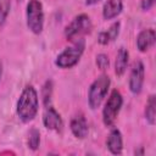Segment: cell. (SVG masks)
<instances>
[{
    "label": "cell",
    "instance_id": "1",
    "mask_svg": "<svg viewBox=\"0 0 156 156\" xmlns=\"http://www.w3.org/2000/svg\"><path fill=\"white\" fill-rule=\"evenodd\" d=\"M39 111V95L34 85L27 84L16 102V113L22 123L32 122Z\"/></svg>",
    "mask_w": 156,
    "mask_h": 156
},
{
    "label": "cell",
    "instance_id": "2",
    "mask_svg": "<svg viewBox=\"0 0 156 156\" xmlns=\"http://www.w3.org/2000/svg\"><path fill=\"white\" fill-rule=\"evenodd\" d=\"M85 50V39H78L76 41H72V44L67 48H65L55 58L54 63L56 67L61 69H69L74 67L82 58Z\"/></svg>",
    "mask_w": 156,
    "mask_h": 156
},
{
    "label": "cell",
    "instance_id": "3",
    "mask_svg": "<svg viewBox=\"0 0 156 156\" xmlns=\"http://www.w3.org/2000/svg\"><path fill=\"white\" fill-rule=\"evenodd\" d=\"M110 87H111V79L106 73H101L91 82L88 89V105L90 110L94 111L101 106L105 98L107 96Z\"/></svg>",
    "mask_w": 156,
    "mask_h": 156
},
{
    "label": "cell",
    "instance_id": "4",
    "mask_svg": "<svg viewBox=\"0 0 156 156\" xmlns=\"http://www.w3.org/2000/svg\"><path fill=\"white\" fill-rule=\"evenodd\" d=\"M93 29V22L89 15L87 13H79L74 16L71 22L65 27L63 35L68 41H76L78 39L84 38L87 34H89Z\"/></svg>",
    "mask_w": 156,
    "mask_h": 156
},
{
    "label": "cell",
    "instance_id": "5",
    "mask_svg": "<svg viewBox=\"0 0 156 156\" xmlns=\"http://www.w3.org/2000/svg\"><path fill=\"white\" fill-rule=\"evenodd\" d=\"M45 13L44 6L40 0H28L26 5V24L27 28L35 35H39L44 30Z\"/></svg>",
    "mask_w": 156,
    "mask_h": 156
},
{
    "label": "cell",
    "instance_id": "6",
    "mask_svg": "<svg viewBox=\"0 0 156 156\" xmlns=\"http://www.w3.org/2000/svg\"><path fill=\"white\" fill-rule=\"evenodd\" d=\"M123 106V96L118 89H112L107 100L104 102L101 118L105 127H112L122 110Z\"/></svg>",
    "mask_w": 156,
    "mask_h": 156
},
{
    "label": "cell",
    "instance_id": "7",
    "mask_svg": "<svg viewBox=\"0 0 156 156\" xmlns=\"http://www.w3.org/2000/svg\"><path fill=\"white\" fill-rule=\"evenodd\" d=\"M145 82V66L141 60H136L129 72L128 88L133 95H139L143 91Z\"/></svg>",
    "mask_w": 156,
    "mask_h": 156
},
{
    "label": "cell",
    "instance_id": "8",
    "mask_svg": "<svg viewBox=\"0 0 156 156\" xmlns=\"http://www.w3.org/2000/svg\"><path fill=\"white\" fill-rule=\"evenodd\" d=\"M41 121H43V126L48 130L60 133L63 129V119H62L61 115L58 113V111L52 105H49L45 107V110L43 112Z\"/></svg>",
    "mask_w": 156,
    "mask_h": 156
},
{
    "label": "cell",
    "instance_id": "9",
    "mask_svg": "<svg viewBox=\"0 0 156 156\" xmlns=\"http://www.w3.org/2000/svg\"><path fill=\"white\" fill-rule=\"evenodd\" d=\"M69 130H71L72 135L76 139L83 140V139H85L88 136V134H89V124H88V121H87L85 116L82 112L74 115L71 118V121H69Z\"/></svg>",
    "mask_w": 156,
    "mask_h": 156
},
{
    "label": "cell",
    "instance_id": "10",
    "mask_svg": "<svg viewBox=\"0 0 156 156\" xmlns=\"http://www.w3.org/2000/svg\"><path fill=\"white\" fill-rule=\"evenodd\" d=\"M108 135L106 138V147L112 155H121L123 152V135L117 127H110Z\"/></svg>",
    "mask_w": 156,
    "mask_h": 156
},
{
    "label": "cell",
    "instance_id": "11",
    "mask_svg": "<svg viewBox=\"0 0 156 156\" xmlns=\"http://www.w3.org/2000/svg\"><path fill=\"white\" fill-rule=\"evenodd\" d=\"M155 41H156V33L154 28L141 29L135 38V45H136L138 51L140 52L149 51L155 45Z\"/></svg>",
    "mask_w": 156,
    "mask_h": 156
},
{
    "label": "cell",
    "instance_id": "12",
    "mask_svg": "<svg viewBox=\"0 0 156 156\" xmlns=\"http://www.w3.org/2000/svg\"><path fill=\"white\" fill-rule=\"evenodd\" d=\"M123 11V0H106L102 6V18L111 21L117 18Z\"/></svg>",
    "mask_w": 156,
    "mask_h": 156
},
{
    "label": "cell",
    "instance_id": "13",
    "mask_svg": "<svg viewBox=\"0 0 156 156\" xmlns=\"http://www.w3.org/2000/svg\"><path fill=\"white\" fill-rule=\"evenodd\" d=\"M119 30H121V22L115 21L106 30H101L98 34V43L102 46L108 45L110 43H112L117 39V37L119 35Z\"/></svg>",
    "mask_w": 156,
    "mask_h": 156
},
{
    "label": "cell",
    "instance_id": "14",
    "mask_svg": "<svg viewBox=\"0 0 156 156\" xmlns=\"http://www.w3.org/2000/svg\"><path fill=\"white\" fill-rule=\"evenodd\" d=\"M128 63H129V51L126 48L121 46L117 51L115 60V74L117 77H122L128 68Z\"/></svg>",
    "mask_w": 156,
    "mask_h": 156
},
{
    "label": "cell",
    "instance_id": "15",
    "mask_svg": "<svg viewBox=\"0 0 156 156\" xmlns=\"http://www.w3.org/2000/svg\"><path fill=\"white\" fill-rule=\"evenodd\" d=\"M144 118L146 121V123L149 126H155L156 122V96L154 94H150L146 104H145V108H144Z\"/></svg>",
    "mask_w": 156,
    "mask_h": 156
},
{
    "label": "cell",
    "instance_id": "16",
    "mask_svg": "<svg viewBox=\"0 0 156 156\" xmlns=\"http://www.w3.org/2000/svg\"><path fill=\"white\" fill-rule=\"evenodd\" d=\"M52 94H54V82L52 79H46L40 89V98H41L44 107L51 105Z\"/></svg>",
    "mask_w": 156,
    "mask_h": 156
},
{
    "label": "cell",
    "instance_id": "17",
    "mask_svg": "<svg viewBox=\"0 0 156 156\" xmlns=\"http://www.w3.org/2000/svg\"><path fill=\"white\" fill-rule=\"evenodd\" d=\"M27 145L28 149L32 151H37L40 146V132L38 128L33 127L28 132V138H27Z\"/></svg>",
    "mask_w": 156,
    "mask_h": 156
},
{
    "label": "cell",
    "instance_id": "18",
    "mask_svg": "<svg viewBox=\"0 0 156 156\" xmlns=\"http://www.w3.org/2000/svg\"><path fill=\"white\" fill-rule=\"evenodd\" d=\"M11 11V0H0V30L4 28Z\"/></svg>",
    "mask_w": 156,
    "mask_h": 156
},
{
    "label": "cell",
    "instance_id": "19",
    "mask_svg": "<svg viewBox=\"0 0 156 156\" xmlns=\"http://www.w3.org/2000/svg\"><path fill=\"white\" fill-rule=\"evenodd\" d=\"M95 65H96V67H98L100 71H102V72H105L106 69H108V67H110V58H108V55L105 54V52L98 54V55L95 56Z\"/></svg>",
    "mask_w": 156,
    "mask_h": 156
},
{
    "label": "cell",
    "instance_id": "20",
    "mask_svg": "<svg viewBox=\"0 0 156 156\" xmlns=\"http://www.w3.org/2000/svg\"><path fill=\"white\" fill-rule=\"evenodd\" d=\"M155 1H156V0H140L139 6H140L141 11H145V12H146V11H150V10L154 7Z\"/></svg>",
    "mask_w": 156,
    "mask_h": 156
},
{
    "label": "cell",
    "instance_id": "21",
    "mask_svg": "<svg viewBox=\"0 0 156 156\" xmlns=\"http://www.w3.org/2000/svg\"><path fill=\"white\" fill-rule=\"evenodd\" d=\"M100 1H101V0H85L84 4H85V6H94V5L99 4Z\"/></svg>",
    "mask_w": 156,
    "mask_h": 156
},
{
    "label": "cell",
    "instance_id": "22",
    "mask_svg": "<svg viewBox=\"0 0 156 156\" xmlns=\"http://www.w3.org/2000/svg\"><path fill=\"white\" fill-rule=\"evenodd\" d=\"M145 154V150H144V147L143 146H139V149H135L134 150V155H136V156H143Z\"/></svg>",
    "mask_w": 156,
    "mask_h": 156
},
{
    "label": "cell",
    "instance_id": "23",
    "mask_svg": "<svg viewBox=\"0 0 156 156\" xmlns=\"http://www.w3.org/2000/svg\"><path fill=\"white\" fill-rule=\"evenodd\" d=\"M2 72H4V65L0 61V80H1V77H2Z\"/></svg>",
    "mask_w": 156,
    "mask_h": 156
}]
</instances>
